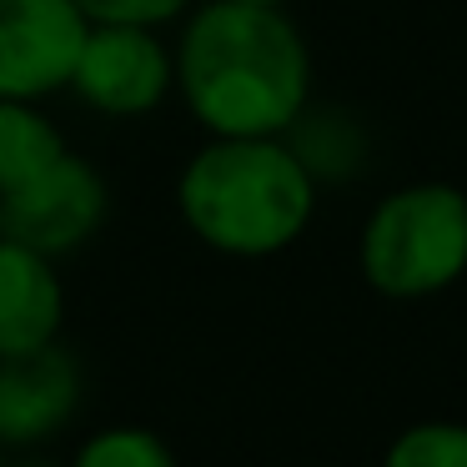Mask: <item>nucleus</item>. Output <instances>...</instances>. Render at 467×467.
Here are the masks:
<instances>
[{"instance_id":"4","label":"nucleus","mask_w":467,"mask_h":467,"mask_svg":"<svg viewBox=\"0 0 467 467\" xmlns=\"http://www.w3.org/2000/svg\"><path fill=\"white\" fill-rule=\"evenodd\" d=\"M66 91L81 106H91L96 116H111V121L151 116L176 91L171 46L161 41V26L91 21Z\"/></svg>"},{"instance_id":"8","label":"nucleus","mask_w":467,"mask_h":467,"mask_svg":"<svg viewBox=\"0 0 467 467\" xmlns=\"http://www.w3.org/2000/svg\"><path fill=\"white\" fill-rule=\"evenodd\" d=\"M66 286L51 256L0 236V357H21L61 342Z\"/></svg>"},{"instance_id":"7","label":"nucleus","mask_w":467,"mask_h":467,"mask_svg":"<svg viewBox=\"0 0 467 467\" xmlns=\"http://www.w3.org/2000/svg\"><path fill=\"white\" fill-rule=\"evenodd\" d=\"M81 407V367L61 342L0 357V442L36 447L56 437Z\"/></svg>"},{"instance_id":"1","label":"nucleus","mask_w":467,"mask_h":467,"mask_svg":"<svg viewBox=\"0 0 467 467\" xmlns=\"http://www.w3.org/2000/svg\"><path fill=\"white\" fill-rule=\"evenodd\" d=\"M182 106L206 136H286L312 106V51L286 5L196 0L171 46Z\"/></svg>"},{"instance_id":"5","label":"nucleus","mask_w":467,"mask_h":467,"mask_svg":"<svg viewBox=\"0 0 467 467\" xmlns=\"http://www.w3.org/2000/svg\"><path fill=\"white\" fill-rule=\"evenodd\" d=\"M0 212H5V236H16L21 246L61 262V256L81 252L106 226L111 186H106V176L86 156H76L66 146L41 176L16 186L11 196H0Z\"/></svg>"},{"instance_id":"12","label":"nucleus","mask_w":467,"mask_h":467,"mask_svg":"<svg viewBox=\"0 0 467 467\" xmlns=\"http://www.w3.org/2000/svg\"><path fill=\"white\" fill-rule=\"evenodd\" d=\"M377 467H467V422H412L387 442Z\"/></svg>"},{"instance_id":"3","label":"nucleus","mask_w":467,"mask_h":467,"mask_svg":"<svg viewBox=\"0 0 467 467\" xmlns=\"http://www.w3.org/2000/svg\"><path fill=\"white\" fill-rule=\"evenodd\" d=\"M362 282L387 302H427L467 276V192L412 182L387 192L357 236Z\"/></svg>"},{"instance_id":"6","label":"nucleus","mask_w":467,"mask_h":467,"mask_svg":"<svg viewBox=\"0 0 467 467\" xmlns=\"http://www.w3.org/2000/svg\"><path fill=\"white\" fill-rule=\"evenodd\" d=\"M71 0H0V101H51L71 86L86 41Z\"/></svg>"},{"instance_id":"2","label":"nucleus","mask_w":467,"mask_h":467,"mask_svg":"<svg viewBox=\"0 0 467 467\" xmlns=\"http://www.w3.org/2000/svg\"><path fill=\"white\" fill-rule=\"evenodd\" d=\"M317 192L286 136H206L176 176V216L206 252L266 262L302 242Z\"/></svg>"},{"instance_id":"9","label":"nucleus","mask_w":467,"mask_h":467,"mask_svg":"<svg viewBox=\"0 0 467 467\" xmlns=\"http://www.w3.org/2000/svg\"><path fill=\"white\" fill-rule=\"evenodd\" d=\"M66 151V136L41 101H0V196L41 176Z\"/></svg>"},{"instance_id":"15","label":"nucleus","mask_w":467,"mask_h":467,"mask_svg":"<svg viewBox=\"0 0 467 467\" xmlns=\"http://www.w3.org/2000/svg\"><path fill=\"white\" fill-rule=\"evenodd\" d=\"M0 236H5V212H0Z\"/></svg>"},{"instance_id":"13","label":"nucleus","mask_w":467,"mask_h":467,"mask_svg":"<svg viewBox=\"0 0 467 467\" xmlns=\"http://www.w3.org/2000/svg\"><path fill=\"white\" fill-rule=\"evenodd\" d=\"M86 21H136V26H171L196 0H71Z\"/></svg>"},{"instance_id":"14","label":"nucleus","mask_w":467,"mask_h":467,"mask_svg":"<svg viewBox=\"0 0 467 467\" xmlns=\"http://www.w3.org/2000/svg\"><path fill=\"white\" fill-rule=\"evenodd\" d=\"M246 5H286V0H246Z\"/></svg>"},{"instance_id":"10","label":"nucleus","mask_w":467,"mask_h":467,"mask_svg":"<svg viewBox=\"0 0 467 467\" xmlns=\"http://www.w3.org/2000/svg\"><path fill=\"white\" fill-rule=\"evenodd\" d=\"M286 146L302 156V166L312 171L317 186L347 182V176L357 171V161L367 156L362 126H357L352 116H347V111H312V106H306V111L292 121Z\"/></svg>"},{"instance_id":"11","label":"nucleus","mask_w":467,"mask_h":467,"mask_svg":"<svg viewBox=\"0 0 467 467\" xmlns=\"http://www.w3.org/2000/svg\"><path fill=\"white\" fill-rule=\"evenodd\" d=\"M71 467H182L161 432L136 422H116L91 432L81 447H76Z\"/></svg>"}]
</instances>
